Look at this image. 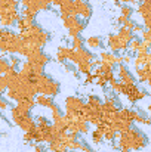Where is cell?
I'll return each mask as SVG.
<instances>
[{
  "label": "cell",
  "mask_w": 151,
  "mask_h": 152,
  "mask_svg": "<svg viewBox=\"0 0 151 152\" xmlns=\"http://www.w3.org/2000/svg\"><path fill=\"white\" fill-rule=\"evenodd\" d=\"M117 143L116 148L119 149H126V151H141L148 145V137L147 134L139 130L138 127L132 126L130 129H127L126 132H122L117 134Z\"/></svg>",
  "instance_id": "cell-1"
},
{
  "label": "cell",
  "mask_w": 151,
  "mask_h": 152,
  "mask_svg": "<svg viewBox=\"0 0 151 152\" xmlns=\"http://www.w3.org/2000/svg\"><path fill=\"white\" fill-rule=\"evenodd\" d=\"M34 84H36V89H37V95L53 98L59 93V83L55 81L52 77H49L45 72L34 78Z\"/></svg>",
  "instance_id": "cell-2"
},
{
  "label": "cell",
  "mask_w": 151,
  "mask_h": 152,
  "mask_svg": "<svg viewBox=\"0 0 151 152\" xmlns=\"http://www.w3.org/2000/svg\"><path fill=\"white\" fill-rule=\"evenodd\" d=\"M64 105H65L64 117L67 120H73V118L82 115V109L85 106V101L82 98H79V96H68L65 99V102H64Z\"/></svg>",
  "instance_id": "cell-3"
},
{
  "label": "cell",
  "mask_w": 151,
  "mask_h": 152,
  "mask_svg": "<svg viewBox=\"0 0 151 152\" xmlns=\"http://www.w3.org/2000/svg\"><path fill=\"white\" fill-rule=\"evenodd\" d=\"M91 130V126L89 123L82 117H76L73 120H68V127H67V132L68 133H77V134H88Z\"/></svg>",
  "instance_id": "cell-4"
},
{
  "label": "cell",
  "mask_w": 151,
  "mask_h": 152,
  "mask_svg": "<svg viewBox=\"0 0 151 152\" xmlns=\"http://www.w3.org/2000/svg\"><path fill=\"white\" fill-rule=\"evenodd\" d=\"M64 27L68 30V34L70 37H76V36H80L82 31L85 30V22L79 18V16H68L65 21H64Z\"/></svg>",
  "instance_id": "cell-5"
},
{
  "label": "cell",
  "mask_w": 151,
  "mask_h": 152,
  "mask_svg": "<svg viewBox=\"0 0 151 152\" xmlns=\"http://www.w3.org/2000/svg\"><path fill=\"white\" fill-rule=\"evenodd\" d=\"M117 81L122 83V84H126V86H132V84H136V80L133 77V74L129 71V68L123 64L117 65Z\"/></svg>",
  "instance_id": "cell-6"
},
{
  "label": "cell",
  "mask_w": 151,
  "mask_h": 152,
  "mask_svg": "<svg viewBox=\"0 0 151 152\" xmlns=\"http://www.w3.org/2000/svg\"><path fill=\"white\" fill-rule=\"evenodd\" d=\"M107 46L110 48L111 53H114V55L119 53V52L127 50V45L123 43V42L119 39V36H117L116 33H113V34H110V36L107 37Z\"/></svg>",
  "instance_id": "cell-7"
},
{
  "label": "cell",
  "mask_w": 151,
  "mask_h": 152,
  "mask_svg": "<svg viewBox=\"0 0 151 152\" xmlns=\"http://www.w3.org/2000/svg\"><path fill=\"white\" fill-rule=\"evenodd\" d=\"M96 56L92 53V52H89L88 49H85V48H82V49H77V50L73 52V58H71V64L73 65H77V64H80V62H91V61H94Z\"/></svg>",
  "instance_id": "cell-8"
},
{
  "label": "cell",
  "mask_w": 151,
  "mask_h": 152,
  "mask_svg": "<svg viewBox=\"0 0 151 152\" xmlns=\"http://www.w3.org/2000/svg\"><path fill=\"white\" fill-rule=\"evenodd\" d=\"M73 4H74L76 16L80 15V18H83V19H89L92 16V6L89 3H86L85 0H73Z\"/></svg>",
  "instance_id": "cell-9"
},
{
  "label": "cell",
  "mask_w": 151,
  "mask_h": 152,
  "mask_svg": "<svg viewBox=\"0 0 151 152\" xmlns=\"http://www.w3.org/2000/svg\"><path fill=\"white\" fill-rule=\"evenodd\" d=\"M135 80H138L139 83H144L147 86L151 84V62L144 65L142 68H135Z\"/></svg>",
  "instance_id": "cell-10"
},
{
  "label": "cell",
  "mask_w": 151,
  "mask_h": 152,
  "mask_svg": "<svg viewBox=\"0 0 151 152\" xmlns=\"http://www.w3.org/2000/svg\"><path fill=\"white\" fill-rule=\"evenodd\" d=\"M99 61H101V64H104V65H108L111 68H116V65H120L122 64V56L114 55L111 52L104 50L99 53Z\"/></svg>",
  "instance_id": "cell-11"
},
{
  "label": "cell",
  "mask_w": 151,
  "mask_h": 152,
  "mask_svg": "<svg viewBox=\"0 0 151 152\" xmlns=\"http://www.w3.org/2000/svg\"><path fill=\"white\" fill-rule=\"evenodd\" d=\"M120 109V102L116 96H105V99L102 102V112L104 114H113V112H117Z\"/></svg>",
  "instance_id": "cell-12"
},
{
  "label": "cell",
  "mask_w": 151,
  "mask_h": 152,
  "mask_svg": "<svg viewBox=\"0 0 151 152\" xmlns=\"http://www.w3.org/2000/svg\"><path fill=\"white\" fill-rule=\"evenodd\" d=\"M73 49L68 48V46H59L58 50H56V61L59 64H65L67 61H71L73 58Z\"/></svg>",
  "instance_id": "cell-13"
},
{
  "label": "cell",
  "mask_w": 151,
  "mask_h": 152,
  "mask_svg": "<svg viewBox=\"0 0 151 152\" xmlns=\"http://www.w3.org/2000/svg\"><path fill=\"white\" fill-rule=\"evenodd\" d=\"M132 61L135 64V68H142L144 65L151 62V55L150 53H136V56Z\"/></svg>",
  "instance_id": "cell-14"
},
{
  "label": "cell",
  "mask_w": 151,
  "mask_h": 152,
  "mask_svg": "<svg viewBox=\"0 0 151 152\" xmlns=\"http://www.w3.org/2000/svg\"><path fill=\"white\" fill-rule=\"evenodd\" d=\"M34 102H36V105H39V106H42V108H46V109H50L52 105L55 103L53 98L43 96V95H37V96L34 98Z\"/></svg>",
  "instance_id": "cell-15"
},
{
  "label": "cell",
  "mask_w": 151,
  "mask_h": 152,
  "mask_svg": "<svg viewBox=\"0 0 151 152\" xmlns=\"http://www.w3.org/2000/svg\"><path fill=\"white\" fill-rule=\"evenodd\" d=\"M85 45L89 48V49H101L104 46V39L99 36H92L89 39L85 40Z\"/></svg>",
  "instance_id": "cell-16"
},
{
  "label": "cell",
  "mask_w": 151,
  "mask_h": 152,
  "mask_svg": "<svg viewBox=\"0 0 151 152\" xmlns=\"http://www.w3.org/2000/svg\"><path fill=\"white\" fill-rule=\"evenodd\" d=\"M33 25H34V21H31V19H27V18H19V19L15 22V27H16V30H18L19 33L30 30Z\"/></svg>",
  "instance_id": "cell-17"
},
{
  "label": "cell",
  "mask_w": 151,
  "mask_h": 152,
  "mask_svg": "<svg viewBox=\"0 0 151 152\" xmlns=\"http://www.w3.org/2000/svg\"><path fill=\"white\" fill-rule=\"evenodd\" d=\"M116 34H117L119 39H120L123 43H126V45H129V42L135 37V34H133L130 30H126V28H123V27H119V31H117Z\"/></svg>",
  "instance_id": "cell-18"
},
{
  "label": "cell",
  "mask_w": 151,
  "mask_h": 152,
  "mask_svg": "<svg viewBox=\"0 0 151 152\" xmlns=\"http://www.w3.org/2000/svg\"><path fill=\"white\" fill-rule=\"evenodd\" d=\"M141 45H142V40H141L138 36H135V37L129 42V45H127V49L130 52V55H133V53H136V52L139 50Z\"/></svg>",
  "instance_id": "cell-19"
},
{
  "label": "cell",
  "mask_w": 151,
  "mask_h": 152,
  "mask_svg": "<svg viewBox=\"0 0 151 152\" xmlns=\"http://www.w3.org/2000/svg\"><path fill=\"white\" fill-rule=\"evenodd\" d=\"M59 13H62V15H65V16H76L73 1H71V3H65V4L59 6Z\"/></svg>",
  "instance_id": "cell-20"
},
{
  "label": "cell",
  "mask_w": 151,
  "mask_h": 152,
  "mask_svg": "<svg viewBox=\"0 0 151 152\" xmlns=\"http://www.w3.org/2000/svg\"><path fill=\"white\" fill-rule=\"evenodd\" d=\"M76 69H77V72L88 75V74H91V72H92L94 66H92V64H91V62H80V64H77V65H76Z\"/></svg>",
  "instance_id": "cell-21"
},
{
  "label": "cell",
  "mask_w": 151,
  "mask_h": 152,
  "mask_svg": "<svg viewBox=\"0 0 151 152\" xmlns=\"http://www.w3.org/2000/svg\"><path fill=\"white\" fill-rule=\"evenodd\" d=\"M48 149L52 151V152H71L62 145L61 140H53V142H50L49 145H48Z\"/></svg>",
  "instance_id": "cell-22"
},
{
  "label": "cell",
  "mask_w": 151,
  "mask_h": 152,
  "mask_svg": "<svg viewBox=\"0 0 151 152\" xmlns=\"http://www.w3.org/2000/svg\"><path fill=\"white\" fill-rule=\"evenodd\" d=\"M85 46V39L82 36H76L71 39V49L73 50H77V49H82Z\"/></svg>",
  "instance_id": "cell-23"
},
{
  "label": "cell",
  "mask_w": 151,
  "mask_h": 152,
  "mask_svg": "<svg viewBox=\"0 0 151 152\" xmlns=\"http://www.w3.org/2000/svg\"><path fill=\"white\" fill-rule=\"evenodd\" d=\"M120 15L124 18H130L133 15V7L130 4H120Z\"/></svg>",
  "instance_id": "cell-24"
},
{
  "label": "cell",
  "mask_w": 151,
  "mask_h": 152,
  "mask_svg": "<svg viewBox=\"0 0 151 152\" xmlns=\"http://www.w3.org/2000/svg\"><path fill=\"white\" fill-rule=\"evenodd\" d=\"M7 61H9V66H10L12 69H18V68L21 66V58L16 56V55H10Z\"/></svg>",
  "instance_id": "cell-25"
},
{
  "label": "cell",
  "mask_w": 151,
  "mask_h": 152,
  "mask_svg": "<svg viewBox=\"0 0 151 152\" xmlns=\"http://www.w3.org/2000/svg\"><path fill=\"white\" fill-rule=\"evenodd\" d=\"M34 121H36V127H48V126H50V121L45 115H37L34 118Z\"/></svg>",
  "instance_id": "cell-26"
},
{
  "label": "cell",
  "mask_w": 151,
  "mask_h": 152,
  "mask_svg": "<svg viewBox=\"0 0 151 152\" xmlns=\"http://www.w3.org/2000/svg\"><path fill=\"white\" fill-rule=\"evenodd\" d=\"M102 140H104V137H102V132L96 127V129L92 132V142H94L95 145H99V143H102Z\"/></svg>",
  "instance_id": "cell-27"
},
{
  "label": "cell",
  "mask_w": 151,
  "mask_h": 152,
  "mask_svg": "<svg viewBox=\"0 0 151 152\" xmlns=\"http://www.w3.org/2000/svg\"><path fill=\"white\" fill-rule=\"evenodd\" d=\"M50 112H52V121L53 120H56V118H59V117H62L64 114H62V111H61V108H59V105L58 103H53L52 105V108H50Z\"/></svg>",
  "instance_id": "cell-28"
},
{
  "label": "cell",
  "mask_w": 151,
  "mask_h": 152,
  "mask_svg": "<svg viewBox=\"0 0 151 152\" xmlns=\"http://www.w3.org/2000/svg\"><path fill=\"white\" fill-rule=\"evenodd\" d=\"M10 66H9V61H7V58H4V56H0V74L3 75L7 69H9Z\"/></svg>",
  "instance_id": "cell-29"
},
{
  "label": "cell",
  "mask_w": 151,
  "mask_h": 152,
  "mask_svg": "<svg viewBox=\"0 0 151 152\" xmlns=\"http://www.w3.org/2000/svg\"><path fill=\"white\" fill-rule=\"evenodd\" d=\"M64 69H65L67 72H71L74 77H79V72H77V69H76V65H73V64H64Z\"/></svg>",
  "instance_id": "cell-30"
},
{
  "label": "cell",
  "mask_w": 151,
  "mask_h": 152,
  "mask_svg": "<svg viewBox=\"0 0 151 152\" xmlns=\"http://www.w3.org/2000/svg\"><path fill=\"white\" fill-rule=\"evenodd\" d=\"M141 36H142V39H141V40H142V43H148V45H150L151 43L150 30H145V28H144V30H142V33H141Z\"/></svg>",
  "instance_id": "cell-31"
},
{
  "label": "cell",
  "mask_w": 151,
  "mask_h": 152,
  "mask_svg": "<svg viewBox=\"0 0 151 152\" xmlns=\"http://www.w3.org/2000/svg\"><path fill=\"white\" fill-rule=\"evenodd\" d=\"M79 151L80 152H94V149H92V146H91L89 143H86L85 140H82V145H80Z\"/></svg>",
  "instance_id": "cell-32"
},
{
  "label": "cell",
  "mask_w": 151,
  "mask_h": 152,
  "mask_svg": "<svg viewBox=\"0 0 151 152\" xmlns=\"http://www.w3.org/2000/svg\"><path fill=\"white\" fill-rule=\"evenodd\" d=\"M135 24H136V22H135V21H132V19L129 18V19H126V21L122 24V27H123V28H126V30H130V31H132V28L135 27Z\"/></svg>",
  "instance_id": "cell-33"
},
{
  "label": "cell",
  "mask_w": 151,
  "mask_h": 152,
  "mask_svg": "<svg viewBox=\"0 0 151 152\" xmlns=\"http://www.w3.org/2000/svg\"><path fill=\"white\" fill-rule=\"evenodd\" d=\"M31 146H33V152H48V148L42 143H34Z\"/></svg>",
  "instance_id": "cell-34"
},
{
  "label": "cell",
  "mask_w": 151,
  "mask_h": 152,
  "mask_svg": "<svg viewBox=\"0 0 151 152\" xmlns=\"http://www.w3.org/2000/svg\"><path fill=\"white\" fill-rule=\"evenodd\" d=\"M9 108V101L6 98H1L0 96V111H6Z\"/></svg>",
  "instance_id": "cell-35"
},
{
  "label": "cell",
  "mask_w": 151,
  "mask_h": 152,
  "mask_svg": "<svg viewBox=\"0 0 151 152\" xmlns=\"http://www.w3.org/2000/svg\"><path fill=\"white\" fill-rule=\"evenodd\" d=\"M132 59H133V58H132V55H123V56H122V64L127 66V65L132 62Z\"/></svg>",
  "instance_id": "cell-36"
},
{
  "label": "cell",
  "mask_w": 151,
  "mask_h": 152,
  "mask_svg": "<svg viewBox=\"0 0 151 152\" xmlns=\"http://www.w3.org/2000/svg\"><path fill=\"white\" fill-rule=\"evenodd\" d=\"M95 83H96V86H99V87H105V86H107V80H105L104 77H96V78H95Z\"/></svg>",
  "instance_id": "cell-37"
},
{
  "label": "cell",
  "mask_w": 151,
  "mask_h": 152,
  "mask_svg": "<svg viewBox=\"0 0 151 152\" xmlns=\"http://www.w3.org/2000/svg\"><path fill=\"white\" fill-rule=\"evenodd\" d=\"M4 90H6V81H4L3 75L0 74V96L4 93Z\"/></svg>",
  "instance_id": "cell-38"
},
{
  "label": "cell",
  "mask_w": 151,
  "mask_h": 152,
  "mask_svg": "<svg viewBox=\"0 0 151 152\" xmlns=\"http://www.w3.org/2000/svg\"><path fill=\"white\" fill-rule=\"evenodd\" d=\"M142 30H144V27H142V25H139V24H135V27L132 28V33L136 36V34H141V33H142Z\"/></svg>",
  "instance_id": "cell-39"
},
{
  "label": "cell",
  "mask_w": 151,
  "mask_h": 152,
  "mask_svg": "<svg viewBox=\"0 0 151 152\" xmlns=\"http://www.w3.org/2000/svg\"><path fill=\"white\" fill-rule=\"evenodd\" d=\"M94 83H95V75L91 72V74L86 75V81H85V84H94Z\"/></svg>",
  "instance_id": "cell-40"
},
{
  "label": "cell",
  "mask_w": 151,
  "mask_h": 152,
  "mask_svg": "<svg viewBox=\"0 0 151 152\" xmlns=\"http://www.w3.org/2000/svg\"><path fill=\"white\" fill-rule=\"evenodd\" d=\"M126 19H129V18H124V16H122V15H120V16H119V18L116 19V22H117L119 25H122V24H123V22H124Z\"/></svg>",
  "instance_id": "cell-41"
},
{
  "label": "cell",
  "mask_w": 151,
  "mask_h": 152,
  "mask_svg": "<svg viewBox=\"0 0 151 152\" xmlns=\"http://www.w3.org/2000/svg\"><path fill=\"white\" fill-rule=\"evenodd\" d=\"M3 30H4V28H1V27H0V40H1V36H3Z\"/></svg>",
  "instance_id": "cell-42"
},
{
  "label": "cell",
  "mask_w": 151,
  "mask_h": 152,
  "mask_svg": "<svg viewBox=\"0 0 151 152\" xmlns=\"http://www.w3.org/2000/svg\"><path fill=\"white\" fill-rule=\"evenodd\" d=\"M136 1H141V3H145V1H150V0H136Z\"/></svg>",
  "instance_id": "cell-43"
},
{
  "label": "cell",
  "mask_w": 151,
  "mask_h": 152,
  "mask_svg": "<svg viewBox=\"0 0 151 152\" xmlns=\"http://www.w3.org/2000/svg\"><path fill=\"white\" fill-rule=\"evenodd\" d=\"M119 152H129V151H126V149H119Z\"/></svg>",
  "instance_id": "cell-44"
},
{
  "label": "cell",
  "mask_w": 151,
  "mask_h": 152,
  "mask_svg": "<svg viewBox=\"0 0 151 152\" xmlns=\"http://www.w3.org/2000/svg\"><path fill=\"white\" fill-rule=\"evenodd\" d=\"M1 117H3V115H1V112H0V118H1Z\"/></svg>",
  "instance_id": "cell-45"
},
{
  "label": "cell",
  "mask_w": 151,
  "mask_h": 152,
  "mask_svg": "<svg viewBox=\"0 0 151 152\" xmlns=\"http://www.w3.org/2000/svg\"><path fill=\"white\" fill-rule=\"evenodd\" d=\"M114 1H117V0H114Z\"/></svg>",
  "instance_id": "cell-46"
}]
</instances>
